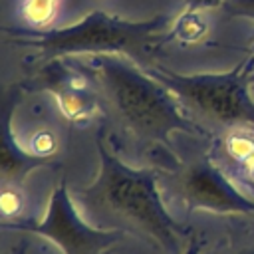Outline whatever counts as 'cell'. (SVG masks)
Wrapping results in <instances>:
<instances>
[{
	"instance_id": "obj_1",
	"label": "cell",
	"mask_w": 254,
	"mask_h": 254,
	"mask_svg": "<svg viewBox=\"0 0 254 254\" xmlns=\"http://www.w3.org/2000/svg\"><path fill=\"white\" fill-rule=\"evenodd\" d=\"M73 62L93 79L101 113L111 127L137 149L173 155L169 145L173 133H202L183 115L179 99L133 60L119 54H95Z\"/></svg>"
},
{
	"instance_id": "obj_2",
	"label": "cell",
	"mask_w": 254,
	"mask_h": 254,
	"mask_svg": "<svg viewBox=\"0 0 254 254\" xmlns=\"http://www.w3.org/2000/svg\"><path fill=\"white\" fill-rule=\"evenodd\" d=\"M99 155V171L93 181L77 189L71 196L81 208L99 222H117L133 232L145 234L169 254L181 250L187 228L179 224L167 210L157 171L137 169L117 159L105 145V131L95 137Z\"/></svg>"
},
{
	"instance_id": "obj_3",
	"label": "cell",
	"mask_w": 254,
	"mask_h": 254,
	"mask_svg": "<svg viewBox=\"0 0 254 254\" xmlns=\"http://www.w3.org/2000/svg\"><path fill=\"white\" fill-rule=\"evenodd\" d=\"M171 18L165 14L149 20H123L109 16L107 12L93 10L83 20L48 30H10L14 34L28 36L18 44L38 50V60L44 64L73 58V56H95V54H119L141 67L153 65L155 52L169 38L167 28Z\"/></svg>"
},
{
	"instance_id": "obj_4",
	"label": "cell",
	"mask_w": 254,
	"mask_h": 254,
	"mask_svg": "<svg viewBox=\"0 0 254 254\" xmlns=\"http://www.w3.org/2000/svg\"><path fill=\"white\" fill-rule=\"evenodd\" d=\"M159 79L183 107L202 119L236 129L254 127V99L250 85L254 81V54H248L232 69L222 73H179L159 64L145 67Z\"/></svg>"
},
{
	"instance_id": "obj_5",
	"label": "cell",
	"mask_w": 254,
	"mask_h": 254,
	"mask_svg": "<svg viewBox=\"0 0 254 254\" xmlns=\"http://www.w3.org/2000/svg\"><path fill=\"white\" fill-rule=\"evenodd\" d=\"M0 228L40 234L56 242L62 254H109L125 236V230L97 228L85 222L77 212L65 179H62L54 187L48 210L42 220L22 218L16 222L2 224Z\"/></svg>"
},
{
	"instance_id": "obj_6",
	"label": "cell",
	"mask_w": 254,
	"mask_h": 254,
	"mask_svg": "<svg viewBox=\"0 0 254 254\" xmlns=\"http://www.w3.org/2000/svg\"><path fill=\"white\" fill-rule=\"evenodd\" d=\"M175 190L189 210L200 208L220 214H254V198L244 194L208 157L185 165L175 179Z\"/></svg>"
},
{
	"instance_id": "obj_7",
	"label": "cell",
	"mask_w": 254,
	"mask_h": 254,
	"mask_svg": "<svg viewBox=\"0 0 254 254\" xmlns=\"http://www.w3.org/2000/svg\"><path fill=\"white\" fill-rule=\"evenodd\" d=\"M36 81L54 95L62 115L73 125H87L97 113H101L93 79L71 58L44 64Z\"/></svg>"
},
{
	"instance_id": "obj_8",
	"label": "cell",
	"mask_w": 254,
	"mask_h": 254,
	"mask_svg": "<svg viewBox=\"0 0 254 254\" xmlns=\"http://www.w3.org/2000/svg\"><path fill=\"white\" fill-rule=\"evenodd\" d=\"M18 101V85H0V185H24L32 171L54 161L18 145L12 133V117Z\"/></svg>"
},
{
	"instance_id": "obj_9",
	"label": "cell",
	"mask_w": 254,
	"mask_h": 254,
	"mask_svg": "<svg viewBox=\"0 0 254 254\" xmlns=\"http://www.w3.org/2000/svg\"><path fill=\"white\" fill-rule=\"evenodd\" d=\"M26 192L22 185H0V226L26 218Z\"/></svg>"
},
{
	"instance_id": "obj_10",
	"label": "cell",
	"mask_w": 254,
	"mask_h": 254,
	"mask_svg": "<svg viewBox=\"0 0 254 254\" xmlns=\"http://www.w3.org/2000/svg\"><path fill=\"white\" fill-rule=\"evenodd\" d=\"M60 10V0H22V16L34 30H46Z\"/></svg>"
},
{
	"instance_id": "obj_11",
	"label": "cell",
	"mask_w": 254,
	"mask_h": 254,
	"mask_svg": "<svg viewBox=\"0 0 254 254\" xmlns=\"http://www.w3.org/2000/svg\"><path fill=\"white\" fill-rule=\"evenodd\" d=\"M204 30L206 26L196 16V12H185V16L179 20V26L173 30V34H177L185 42H192V40H198L204 34Z\"/></svg>"
},
{
	"instance_id": "obj_12",
	"label": "cell",
	"mask_w": 254,
	"mask_h": 254,
	"mask_svg": "<svg viewBox=\"0 0 254 254\" xmlns=\"http://www.w3.org/2000/svg\"><path fill=\"white\" fill-rule=\"evenodd\" d=\"M222 8L230 16L254 20V0H224Z\"/></svg>"
},
{
	"instance_id": "obj_13",
	"label": "cell",
	"mask_w": 254,
	"mask_h": 254,
	"mask_svg": "<svg viewBox=\"0 0 254 254\" xmlns=\"http://www.w3.org/2000/svg\"><path fill=\"white\" fill-rule=\"evenodd\" d=\"M224 0H185V12H198L204 8H218Z\"/></svg>"
},
{
	"instance_id": "obj_14",
	"label": "cell",
	"mask_w": 254,
	"mask_h": 254,
	"mask_svg": "<svg viewBox=\"0 0 254 254\" xmlns=\"http://www.w3.org/2000/svg\"><path fill=\"white\" fill-rule=\"evenodd\" d=\"M183 254H200V242L196 238H190L187 248L183 250Z\"/></svg>"
},
{
	"instance_id": "obj_15",
	"label": "cell",
	"mask_w": 254,
	"mask_h": 254,
	"mask_svg": "<svg viewBox=\"0 0 254 254\" xmlns=\"http://www.w3.org/2000/svg\"><path fill=\"white\" fill-rule=\"evenodd\" d=\"M232 254H254V244L252 246H246V248H240V250H236Z\"/></svg>"
},
{
	"instance_id": "obj_16",
	"label": "cell",
	"mask_w": 254,
	"mask_h": 254,
	"mask_svg": "<svg viewBox=\"0 0 254 254\" xmlns=\"http://www.w3.org/2000/svg\"><path fill=\"white\" fill-rule=\"evenodd\" d=\"M16 254H24V248H18V250H16Z\"/></svg>"
},
{
	"instance_id": "obj_17",
	"label": "cell",
	"mask_w": 254,
	"mask_h": 254,
	"mask_svg": "<svg viewBox=\"0 0 254 254\" xmlns=\"http://www.w3.org/2000/svg\"><path fill=\"white\" fill-rule=\"evenodd\" d=\"M250 54H254V44H252V46H250Z\"/></svg>"
}]
</instances>
